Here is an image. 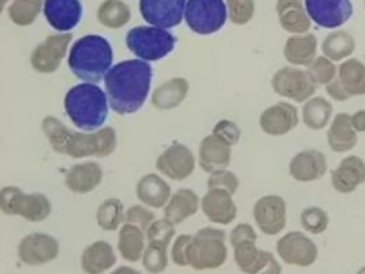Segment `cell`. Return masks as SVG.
Listing matches in <instances>:
<instances>
[{
  "mask_svg": "<svg viewBox=\"0 0 365 274\" xmlns=\"http://www.w3.org/2000/svg\"><path fill=\"white\" fill-rule=\"evenodd\" d=\"M304 8L310 20L324 28H337L354 14L349 0H304Z\"/></svg>",
  "mask_w": 365,
  "mask_h": 274,
  "instance_id": "13",
  "label": "cell"
},
{
  "mask_svg": "<svg viewBox=\"0 0 365 274\" xmlns=\"http://www.w3.org/2000/svg\"><path fill=\"white\" fill-rule=\"evenodd\" d=\"M272 88L281 97L296 102H306L315 95L318 86L309 78L307 71L294 67H284L272 78Z\"/></svg>",
  "mask_w": 365,
  "mask_h": 274,
  "instance_id": "9",
  "label": "cell"
},
{
  "mask_svg": "<svg viewBox=\"0 0 365 274\" xmlns=\"http://www.w3.org/2000/svg\"><path fill=\"white\" fill-rule=\"evenodd\" d=\"M153 221H155V214L150 209L140 206V205L131 206L125 212V223L134 224V226L143 228L144 231L149 228V226Z\"/></svg>",
  "mask_w": 365,
  "mask_h": 274,
  "instance_id": "44",
  "label": "cell"
},
{
  "mask_svg": "<svg viewBox=\"0 0 365 274\" xmlns=\"http://www.w3.org/2000/svg\"><path fill=\"white\" fill-rule=\"evenodd\" d=\"M232 160V145L215 134L205 137L199 147V167L207 174L222 171Z\"/></svg>",
  "mask_w": 365,
  "mask_h": 274,
  "instance_id": "21",
  "label": "cell"
},
{
  "mask_svg": "<svg viewBox=\"0 0 365 274\" xmlns=\"http://www.w3.org/2000/svg\"><path fill=\"white\" fill-rule=\"evenodd\" d=\"M199 197L190 189H180L173 194L165 205V218L174 226L185 223L187 218L193 216L199 209Z\"/></svg>",
  "mask_w": 365,
  "mask_h": 274,
  "instance_id": "28",
  "label": "cell"
},
{
  "mask_svg": "<svg viewBox=\"0 0 365 274\" xmlns=\"http://www.w3.org/2000/svg\"><path fill=\"white\" fill-rule=\"evenodd\" d=\"M113 63V51L103 36L86 34L71 46L68 67L78 79L98 83L106 79Z\"/></svg>",
  "mask_w": 365,
  "mask_h": 274,
  "instance_id": "4",
  "label": "cell"
},
{
  "mask_svg": "<svg viewBox=\"0 0 365 274\" xmlns=\"http://www.w3.org/2000/svg\"><path fill=\"white\" fill-rule=\"evenodd\" d=\"M230 21L235 24H247L254 14L252 0H226Z\"/></svg>",
  "mask_w": 365,
  "mask_h": 274,
  "instance_id": "42",
  "label": "cell"
},
{
  "mask_svg": "<svg viewBox=\"0 0 365 274\" xmlns=\"http://www.w3.org/2000/svg\"><path fill=\"white\" fill-rule=\"evenodd\" d=\"M281 26L289 33H304L310 27V20L302 0H278Z\"/></svg>",
  "mask_w": 365,
  "mask_h": 274,
  "instance_id": "31",
  "label": "cell"
},
{
  "mask_svg": "<svg viewBox=\"0 0 365 274\" xmlns=\"http://www.w3.org/2000/svg\"><path fill=\"white\" fill-rule=\"evenodd\" d=\"M177 39L167 28L155 26L134 27L126 34V46L143 61H159L170 55Z\"/></svg>",
  "mask_w": 365,
  "mask_h": 274,
  "instance_id": "6",
  "label": "cell"
},
{
  "mask_svg": "<svg viewBox=\"0 0 365 274\" xmlns=\"http://www.w3.org/2000/svg\"><path fill=\"white\" fill-rule=\"evenodd\" d=\"M227 6L223 0H187L185 20L196 34H214L227 21Z\"/></svg>",
  "mask_w": 365,
  "mask_h": 274,
  "instance_id": "8",
  "label": "cell"
},
{
  "mask_svg": "<svg viewBox=\"0 0 365 274\" xmlns=\"http://www.w3.org/2000/svg\"><path fill=\"white\" fill-rule=\"evenodd\" d=\"M42 130L53 152L73 159L107 157L116 150L118 137L112 126H104L94 132H75L57 117L46 116Z\"/></svg>",
  "mask_w": 365,
  "mask_h": 274,
  "instance_id": "2",
  "label": "cell"
},
{
  "mask_svg": "<svg viewBox=\"0 0 365 274\" xmlns=\"http://www.w3.org/2000/svg\"><path fill=\"white\" fill-rule=\"evenodd\" d=\"M230 245L235 246L236 243L244 242V241H257V234H255L254 228L250 224H238L232 233H230Z\"/></svg>",
  "mask_w": 365,
  "mask_h": 274,
  "instance_id": "47",
  "label": "cell"
},
{
  "mask_svg": "<svg viewBox=\"0 0 365 274\" xmlns=\"http://www.w3.org/2000/svg\"><path fill=\"white\" fill-rule=\"evenodd\" d=\"M187 0H140V14L145 23L160 28L180 26Z\"/></svg>",
  "mask_w": 365,
  "mask_h": 274,
  "instance_id": "11",
  "label": "cell"
},
{
  "mask_svg": "<svg viewBox=\"0 0 365 274\" xmlns=\"http://www.w3.org/2000/svg\"><path fill=\"white\" fill-rule=\"evenodd\" d=\"M257 241H244L236 243L235 251V263L244 273L257 274V273H281V265L272 253L262 251L255 245Z\"/></svg>",
  "mask_w": 365,
  "mask_h": 274,
  "instance_id": "16",
  "label": "cell"
},
{
  "mask_svg": "<svg viewBox=\"0 0 365 274\" xmlns=\"http://www.w3.org/2000/svg\"><path fill=\"white\" fill-rule=\"evenodd\" d=\"M143 265L149 273H162L168 267V248L156 243H148L143 253Z\"/></svg>",
  "mask_w": 365,
  "mask_h": 274,
  "instance_id": "38",
  "label": "cell"
},
{
  "mask_svg": "<svg viewBox=\"0 0 365 274\" xmlns=\"http://www.w3.org/2000/svg\"><path fill=\"white\" fill-rule=\"evenodd\" d=\"M196 167V160L190 149L180 142H175L163 152L156 160V169L170 179L185 181Z\"/></svg>",
  "mask_w": 365,
  "mask_h": 274,
  "instance_id": "15",
  "label": "cell"
},
{
  "mask_svg": "<svg viewBox=\"0 0 365 274\" xmlns=\"http://www.w3.org/2000/svg\"><path fill=\"white\" fill-rule=\"evenodd\" d=\"M300 223H302V227L307 233L321 234L328 228V223H330V219H328V215L324 209L312 206V208H307L302 212Z\"/></svg>",
  "mask_w": 365,
  "mask_h": 274,
  "instance_id": "41",
  "label": "cell"
},
{
  "mask_svg": "<svg viewBox=\"0 0 365 274\" xmlns=\"http://www.w3.org/2000/svg\"><path fill=\"white\" fill-rule=\"evenodd\" d=\"M358 132L354 130L351 116L348 113H340L334 117L330 131L327 134L328 145L336 153H346L356 147Z\"/></svg>",
  "mask_w": 365,
  "mask_h": 274,
  "instance_id": "27",
  "label": "cell"
},
{
  "mask_svg": "<svg viewBox=\"0 0 365 274\" xmlns=\"http://www.w3.org/2000/svg\"><path fill=\"white\" fill-rule=\"evenodd\" d=\"M252 215L262 233L277 236L287 226V204L279 196H264L255 202Z\"/></svg>",
  "mask_w": 365,
  "mask_h": 274,
  "instance_id": "14",
  "label": "cell"
},
{
  "mask_svg": "<svg viewBox=\"0 0 365 274\" xmlns=\"http://www.w3.org/2000/svg\"><path fill=\"white\" fill-rule=\"evenodd\" d=\"M108 97L94 83L73 86L64 98L66 115L78 130L94 132L101 130L108 117Z\"/></svg>",
  "mask_w": 365,
  "mask_h": 274,
  "instance_id": "3",
  "label": "cell"
},
{
  "mask_svg": "<svg viewBox=\"0 0 365 274\" xmlns=\"http://www.w3.org/2000/svg\"><path fill=\"white\" fill-rule=\"evenodd\" d=\"M207 186H208V189H222V190H227L232 194H235L236 191H238L240 179L233 172H230L227 169H222V171H215V172L210 174Z\"/></svg>",
  "mask_w": 365,
  "mask_h": 274,
  "instance_id": "43",
  "label": "cell"
},
{
  "mask_svg": "<svg viewBox=\"0 0 365 274\" xmlns=\"http://www.w3.org/2000/svg\"><path fill=\"white\" fill-rule=\"evenodd\" d=\"M190 234H180L171 249V260L178 267H187L189 265V246L192 242Z\"/></svg>",
  "mask_w": 365,
  "mask_h": 274,
  "instance_id": "45",
  "label": "cell"
},
{
  "mask_svg": "<svg viewBox=\"0 0 365 274\" xmlns=\"http://www.w3.org/2000/svg\"><path fill=\"white\" fill-rule=\"evenodd\" d=\"M0 209L6 215L23 216L30 223H42L51 215L52 205L45 194H27L21 189L9 186L0 191Z\"/></svg>",
  "mask_w": 365,
  "mask_h": 274,
  "instance_id": "7",
  "label": "cell"
},
{
  "mask_svg": "<svg viewBox=\"0 0 365 274\" xmlns=\"http://www.w3.org/2000/svg\"><path fill=\"white\" fill-rule=\"evenodd\" d=\"M152 78V65L140 58L112 67L104 79L110 107L120 116L138 112L149 97Z\"/></svg>",
  "mask_w": 365,
  "mask_h": 274,
  "instance_id": "1",
  "label": "cell"
},
{
  "mask_svg": "<svg viewBox=\"0 0 365 274\" xmlns=\"http://www.w3.org/2000/svg\"><path fill=\"white\" fill-rule=\"evenodd\" d=\"M337 71L339 82L349 97L365 95V65L359 60L341 63Z\"/></svg>",
  "mask_w": 365,
  "mask_h": 274,
  "instance_id": "32",
  "label": "cell"
},
{
  "mask_svg": "<svg viewBox=\"0 0 365 274\" xmlns=\"http://www.w3.org/2000/svg\"><path fill=\"white\" fill-rule=\"evenodd\" d=\"M279 258L288 265L310 267L318 258V248L300 231H291L282 236L277 243Z\"/></svg>",
  "mask_w": 365,
  "mask_h": 274,
  "instance_id": "12",
  "label": "cell"
},
{
  "mask_svg": "<svg viewBox=\"0 0 365 274\" xmlns=\"http://www.w3.org/2000/svg\"><path fill=\"white\" fill-rule=\"evenodd\" d=\"M60 243L56 237L45 233H33L26 236L18 245V258L26 265L38 267L57 260Z\"/></svg>",
  "mask_w": 365,
  "mask_h": 274,
  "instance_id": "10",
  "label": "cell"
},
{
  "mask_svg": "<svg viewBox=\"0 0 365 274\" xmlns=\"http://www.w3.org/2000/svg\"><path fill=\"white\" fill-rule=\"evenodd\" d=\"M325 89H327V94L336 101H346L351 98L349 94L346 93L344 88L341 86V83L339 82V79H333L330 83H327Z\"/></svg>",
  "mask_w": 365,
  "mask_h": 274,
  "instance_id": "48",
  "label": "cell"
},
{
  "mask_svg": "<svg viewBox=\"0 0 365 274\" xmlns=\"http://www.w3.org/2000/svg\"><path fill=\"white\" fill-rule=\"evenodd\" d=\"M98 18L103 24L118 28L130 20V9L120 0H108L100 8Z\"/></svg>",
  "mask_w": 365,
  "mask_h": 274,
  "instance_id": "37",
  "label": "cell"
},
{
  "mask_svg": "<svg viewBox=\"0 0 365 274\" xmlns=\"http://www.w3.org/2000/svg\"><path fill=\"white\" fill-rule=\"evenodd\" d=\"M227 260L226 233L214 227L199 230L189 246V265L195 270H214Z\"/></svg>",
  "mask_w": 365,
  "mask_h": 274,
  "instance_id": "5",
  "label": "cell"
},
{
  "mask_svg": "<svg viewBox=\"0 0 365 274\" xmlns=\"http://www.w3.org/2000/svg\"><path fill=\"white\" fill-rule=\"evenodd\" d=\"M307 75L317 86H321L330 83L336 78L337 68L330 58L318 57L309 64Z\"/></svg>",
  "mask_w": 365,
  "mask_h": 274,
  "instance_id": "40",
  "label": "cell"
},
{
  "mask_svg": "<svg viewBox=\"0 0 365 274\" xmlns=\"http://www.w3.org/2000/svg\"><path fill=\"white\" fill-rule=\"evenodd\" d=\"M317 39L315 36L307 34L300 38H289L285 45V58L294 65H309L315 60Z\"/></svg>",
  "mask_w": 365,
  "mask_h": 274,
  "instance_id": "34",
  "label": "cell"
},
{
  "mask_svg": "<svg viewBox=\"0 0 365 274\" xmlns=\"http://www.w3.org/2000/svg\"><path fill=\"white\" fill-rule=\"evenodd\" d=\"M212 134L218 135L220 138H223L225 141H227L230 145H236L241 139V130L240 126L233 123L232 120H220L212 130Z\"/></svg>",
  "mask_w": 365,
  "mask_h": 274,
  "instance_id": "46",
  "label": "cell"
},
{
  "mask_svg": "<svg viewBox=\"0 0 365 274\" xmlns=\"http://www.w3.org/2000/svg\"><path fill=\"white\" fill-rule=\"evenodd\" d=\"M43 14L49 26L57 31H70L82 18L81 0H45Z\"/></svg>",
  "mask_w": 365,
  "mask_h": 274,
  "instance_id": "20",
  "label": "cell"
},
{
  "mask_svg": "<svg viewBox=\"0 0 365 274\" xmlns=\"http://www.w3.org/2000/svg\"><path fill=\"white\" fill-rule=\"evenodd\" d=\"M327 172V159L322 152L306 150L289 162V175L299 182H314Z\"/></svg>",
  "mask_w": 365,
  "mask_h": 274,
  "instance_id": "23",
  "label": "cell"
},
{
  "mask_svg": "<svg viewBox=\"0 0 365 274\" xmlns=\"http://www.w3.org/2000/svg\"><path fill=\"white\" fill-rule=\"evenodd\" d=\"M189 82L182 78L171 79L162 83L152 94V104L158 110L177 108L189 94Z\"/></svg>",
  "mask_w": 365,
  "mask_h": 274,
  "instance_id": "30",
  "label": "cell"
},
{
  "mask_svg": "<svg viewBox=\"0 0 365 274\" xmlns=\"http://www.w3.org/2000/svg\"><path fill=\"white\" fill-rule=\"evenodd\" d=\"M361 271H365V268H364V270H361Z\"/></svg>",
  "mask_w": 365,
  "mask_h": 274,
  "instance_id": "50",
  "label": "cell"
},
{
  "mask_svg": "<svg viewBox=\"0 0 365 274\" xmlns=\"http://www.w3.org/2000/svg\"><path fill=\"white\" fill-rule=\"evenodd\" d=\"M70 39V34L51 36L46 42L34 49L31 55L33 68L38 73H43V75L56 71L64 58Z\"/></svg>",
  "mask_w": 365,
  "mask_h": 274,
  "instance_id": "19",
  "label": "cell"
},
{
  "mask_svg": "<svg viewBox=\"0 0 365 274\" xmlns=\"http://www.w3.org/2000/svg\"><path fill=\"white\" fill-rule=\"evenodd\" d=\"M322 51L327 58L331 61H341L348 58L349 55L355 51V41L349 33L337 31L328 36L322 43Z\"/></svg>",
  "mask_w": 365,
  "mask_h": 274,
  "instance_id": "36",
  "label": "cell"
},
{
  "mask_svg": "<svg viewBox=\"0 0 365 274\" xmlns=\"http://www.w3.org/2000/svg\"><path fill=\"white\" fill-rule=\"evenodd\" d=\"M135 194L143 205L153 209H160L165 206L173 196L168 182L156 174L144 175L137 182Z\"/></svg>",
  "mask_w": 365,
  "mask_h": 274,
  "instance_id": "25",
  "label": "cell"
},
{
  "mask_svg": "<svg viewBox=\"0 0 365 274\" xmlns=\"http://www.w3.org/2000/svg\"><path fill=\"white\" fill-rule=\"evenodd\" d=\"M200 209L208 221L218 226H229L238 215L233 194L222 189H208V193L200 200Z\"/></svg>",
  "mask_w": 365,
  "mask_h": 274,
  "instance_id": "17",
  "label": "cell"
},
{
  "mask_svg": "<svg viewBox=\"0 0 365 274\" xmlns=\"http://www.w3.org/2000/svg\"><path fill=\"white\" fill-rule=\"evenodd\" d=\"M125 223L123 204L119 199H107L97 209V224L104 231H116Z\"/></svg>",
  "mask_w": 365,
  "mask_h": 274,
  "instance_id": "35",
  "label": "cell"
},
{
  "mask_svg": "<svg viewBox=\"0 0 365 274\" xmlns=\"http://www.w3.org/2000/svg\"><path fill=\"white\" fill-rule=\"evenodd\" d=\"M116 253L110 243L98 241L85 248L81 264L88 274H101L110 270L116 264Z\"/></svg>",
  "mask_w": 365,
  "mask_h": 274,
  "instance_id": "26",
  "label": "cell"
},
{
  "mask_svg": "<svg viewBox=\"0 0 365 274\" xmlns=\"http://www.w3.org/2000/svg\"><path fill=\"white\" fill-rule=\"evenodd\" d=\"M333 187L341 193H354L359 186L365 184V162L358 156L343 159L331 175Z\"/></svg>",
  "mask_w": 365,
  "mask_h": 274,
  "instance_id": "22",
  "label": "cell"
},
{
  "mask_svg": "<svg viewBox=\"0 0 365 274\" xmlns=\"http://www.w3.org/2000/svg\"><path fill=\"white\" fill-rule=\"evenodd\" d=\"M303 123L309 130L321 131L330 123L333 115V105L322 97L309 98L303 105Z\"/></svg>",
  "mask_w": 365,
  "mask_h": 274,
  "instance_id": "33",
  "label": "cell"
},
{
  "mask_svg": "<svg viewBox=\"0 0 365 274\" xmlns=\"http://www.w3.org/2000/svg\"><path fill=\"white\" fill-rule=\"evenodd\" d=\"M351 122L356 132H365V110H359V112L351 116Z\"/></svg>",
  "mask_w": 365,
  "mask_h": 274,
  "instance_id": "49",
  "label": "cell"
},
{
  "mask_svg": "<svg viewBox=\"0 0 365 274\" xmlns=\"http://www.w3.org/2000/svg\"><path fill=\"white\" fill-rule=\"evenodd\" d=\"M175 236V226L170 221V219H155V221L145 230V239L148 243H156L160 246L168 248L171 241Z\"/></svg>",
  "mask_w": 365,
  "mask_h": 274,
  "instance_id": "39",
  "label": "cell"
},
{
  "mask_svg": "<svg viewBox=\"0 0 365 274\" xmlns=\"http://www.w3.org/2000/svg\"><path fill=\"white\" fill-rule=\"evenodd\" d=\"M145 231L134 224L123 223L119 230L118 249L126 263H138L145 249Z\"/></svg>",
  "mask_w": 365,
  "mask_h": 274,
  "instance_id": "29",
  "label": "cell"
},
{
  "mask_svg": "<svg viewBox=\"0 0 365 274\" xmlns=\"http://www.w3.org/2000/svg\"><path fill=\"white\" fill-rule=\"evenodd\" d=\"M103 181V169L97 162L78 163L66 175V187L76 194L94 191Z\"/></svg>",
  "mask_w": 365,
  "mask_h": 274,
  "instance_id": "24",
  "label": "cell"
},
{
  "mask_svg": "<svg viewBox=\"0 0 365 274\" xmlns=\"http://www.w3.org/2000/svg\"><path fill=\"white\" fill-rule=\"evenodd\" d=\"M299 125L297 108L289 102H278L266 108L260 116L262 131L272 137H282Z\"/></svg>",
  "mask_w": 365,
  "mask_h": 274,
  "instance_id": "18",
  "label": "cell"
}]
</instances>
